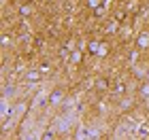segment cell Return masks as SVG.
Returning <instances> with one entry per match:
<instances>
[{
    "instance_id": "obj_8",
    "label": "cell",
    "mask_w": 149,
    "mask_h": 140,
    "mask_svg": "<svg viewBox=\"0 0 149 140\" xmlns=\"http://www.w3.org/2000/svg\"><path fill=\"white\" fill-rule=\"evenodd\" d=\"M87 49H90V53H94V55H98V49H100V43H98V41H92L90 45H87Z\"/></svg>"
},
{
    "instance_id": "obj_7",
    "label": "cell",
    "mask_w": 149,
    "mask_h": 140,
    "mask_svg": "<svg viewBox=\"0 0 149 140\" xmlns=\"http://www.w3.org/2000/svg\"><path fill=\"white\" fill-rule=\"evenodd\" d=\"M113 91H115V96H124L126 93V83H117L113 87Z\"/></svg>"
},
{
    "instance_id": "obj_11",
    "label": "cell",
    "mask_w": 149,
    "mask_h": 140,
    "mask_svg": "<svg viewBox=\"0 0 149 140\" xmlns=\"http://www.w3.org/2000/svg\"><path fill=\"white\" fill-rule=\"evenodd\" d=\"M40 140H56V136H53V132H43Z\"/></svg>"
},
{
    "instance_id": "obj_13",
    "label": "cell",
    "mask_w": 149,
    "mask_h": 140,
    "mask_svg": "<svg viewBox=\"0 0 149 140\" xmlns=\"http://www.w3.org/2000/svg\"><path fill=\"white\" fill-rule=\"evenodd\" d=\"M147 132H149V128H147V125H143V128H141V136H145Z\"/></svg>"
},
{
    "instance_id": "obj_3",
    "label": "cell",
    "mask_w": 149,
    "mask_h": 140,
    "mask_svg": "<svg viewBox=\"0 0 149 140\" xmlns=\"http://www.w3.org/2000/svg\"><path fill=\"white\" fill-rule=\"evenodd\" d=\"M26 79H28L30 83H38L40 79H43V72H40L38 68H32V70H28V74H26Z\"/></svg>"
},
{
    "instance_id": "obj_12",
    "label": "cell",
    "mask_w": 149,
    "mask_h": 140,
    "mask_svg": "<svg viewBox=\"0 0 149 140\" xmlns=\"http://www.w3.org/2000/svg\"><path fill=\"white\" fill-rule=\"evenodd\" d=\"M38 70H40V72H43V74H45V72H49V70H51V66L47 64V62H43V64L38 66Z\"/></svg>"
},
{
    "instance_id": "obj_9",
    "label": "cell",
    "mask_w": 149,
    "mask_h": 140,
    "mask_svg": "<svg viewBox=\"0 0 149 140\" xmlns=\"http://www.w3.org/2000/svg\"><path fill=\"white\" fill-rule=\"evenodd\" d=\"M107 53H109V47H107L104 43H100V49H98V57H104Z\"/></svg>"
},
{
    "instance_id": "obj_5",
    "label": "cell",
    "mask_w": 149,
    "mask_h": 140,
    "mask_svg": "<svg viewBox=\"0 0 149 140\" xmlns=\"http://www.w3.org/2000/svg\"><path fill=\"white\" fill-rule=\"evenodd\" d=\"M107 87H109V81H107L104 77H102V79H98V81H96V89H98V91H104Z\"/></svg>"
},
{
    "instance_id": "obj_6",
    "label": "cell",
    "mask_w": 149,
    "mask_h": 140,
    "mask_svg": "<svg viewBox=\"0 0 149 140\" xmlns=\"http://www.w3.org/2000/svg\"><path fill=\"white\" fill-rule=\"evenodd\" d=\"M85 4L90 6V9H94V11H98L100 6H102V0H85Z\"/></svg>"
},
{
    "instance_id": "obj_1",
    "label": "cell",
    "mask_w": 149,
    "mask_h": 140,
    "mask_svg": "<svg viewBox=\"0 0 149 140\" xmlns=\"http://www.w3.org/2000/svg\"><path fill=\"white\" fill-rule=\"evenodd\" d=\"M62 102H64V91L62 89H53L49 93V104L58 106V104H62Z\"/></svg>"
},
{
    "instance_id": "obj_14",
    "label": "cell",
    "mask_w": 149,
    "mask_h": 140,
    "mask_svg": "<svg viewBox=\"0 0 149 140\" xmlns=\"http://www.w3.org/2000/svg\"><path fill=\"white\" fill-rule=\"evenodd\" d=\"M77 140H85V132H79V134H77Z\"/></svg>"
},
{
    "instance_id": "obj_2",
    "label": "cell",
    "mask_w": 149,
    "mask_h": 140,
    "mask_svg": "<svg viewBox=\"0 0 149 140\" xmlns=\"http://www.w3.org/2000/svg\"><path fill=\"white\" fill-rule=\"evenodd\" d=\"M32 13H34V4L32 2H24L19 6V17H30Z\"/></svg>"
},
{
    "instance_id": "obj_10",
    "label": "cell",
    "mask_w": 149,
    "mask_h": 140,
    "mask_svg": "<svg viewBox=\"0 0 149 140\" xmlns=\"http://www.w3.org/2000/svg\"><path fill=\"white\" fill-rule=\"evenodd\" d=\"M141 96H143V98H149V83H143V85H141Z\"/></svg>"
},
{
    "instance_id": "obj_4",
    "label": "cell",
    "mask_w": 149,
    "mask_h": 140,
    "mask_svg": "<svg viewBox=\"0 0 149 140\" xmlns=\"http://www.w3.org/2000/svg\"><path fill=\"white\" fill-rule=\"evenodd\" d=\"M136 45L141 47V49H147V47H149V34H147V32H141V34H139Z\"/></svg>"
}]
</instances>
